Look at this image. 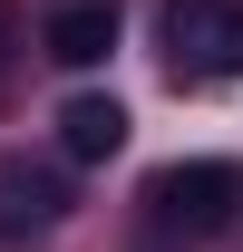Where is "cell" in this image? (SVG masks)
I'll return each mask as SVG.
<instances>
[{
    "instance_id": "obj_1",
    "label": "cell",
    "mask_w": 243,
    "mask_h": 252,
    "mask_svg": "<svg viewBox=\"0 0 243 252\" xmlns=\"http://www.w3.org/2000/svg\"><path fill=\"white\" fill-rule=\"evenodd\" d=\"M165 68L243 78V0H165Z\"/></svg>"
},
{
    "instance_id": "obj_2",
    "label": "cell",
    "mask_w": 243,
    "mask_h": 252,
    "mask_svg": "<svg viewBox=\"0 0 243 252\" xmlns=\"http://www.w3.org/2000/svg\"><path fill=\"white\" fill-rule=\"evenodd\" d=\"M146 204H156V223H185V233H214V223H234V204H243V165H165L146 185Z\"/></svg>"
},
{
    "instance_id": "obj_3",
    "label": "cell",
    "mask_w": 243,
    "mask_h": 252,
    "mask_svg": "<svg viewBox=\"0 0 243 252\" xmlns=\"http://www.w3.org/2000/svg\"><path fill=\"white\" fill-rule=\"evenodd\" d=\"M68 214V185L49 165H0V243H30Z\"/></svg>"
},
{
    "instance_id": "obj_4",
    "label": "cell",
    "mask_w": 243,
    "mask_h": 252,
    "mask_svg": "<svg viewBox=\"0 0 243 252\" xmlns=\"http://www.w3.org/2000/svg\"><path fill=\"white\" fill-rule=\"evenodd\" d=\"M117 49V0H68V10H49V59L59 68H97Z\"/></svg>"
},
{
    "instance_id": "obj_5",
    "label": "cell",
    "mask_w": 243,
    "mask_h": 252,
    "mask_svg": "<svg viewBox=\"0 0 243 252\" xmlns=\"http://www.w3.org/2000/svg\"><path fill=\"white\" fill-rule=\"evenodd\" d=\"M59 146H68V156H78V165H107V156H117V146H126V107H117V97H68V107H59Z\"/></svg>"
}]
</instances>
